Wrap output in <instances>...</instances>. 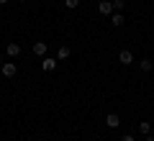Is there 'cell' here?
<instances>
[{
  "label": "cell",
  "instance_id": "cell-6",
  "mask_svg": "<svg viewBox=\"0 0 154 141\" xmlns=\"http://www.w3.org/2000/svg\"><path fill=\"white\" fill-rule=\"evenodd\" d=\"M33 54L36 57H46V41H33Z\"/></svg>",
  "mask_w": 154,
  "mask_h": 141
},
{
  "label": "cell",
  "instance_id": "cell-11",
  "mask_svg": "<svg viewBox=\"0 0 154 141\" xmlns=\"http://www.w3.org/2000/svg\"><path fill=\"white\" fill-rule=\"evenodd\" d=\"M139 67H141L144 72H152V59H141V62H139Z\"/></svg>",
  "mask_w": 154,
  "mask_h": 141
},
{
  "label": "cell",
  "instance_id": "cell-13",
  "mask_svg": "<svg viewBox=\"0 0 154 141\" xmlns=\"http://www.w3.org/2000/svg\"><path fill=\"white\" fill-rule=\"evenodd\" d=\"M64 5L67 8H77V5H80V0H64Z\"/></svg>",
  "mask_w": 154,
  "mask_h": 141
},
{
  "label": "cell",
  "instance_id": "cell-15",
  "mask_svg": "<svg viewBox=\"0 0 154 141\" xmlns=\"http://www.w3.org/2000/svg\"><path fill=\"white\" fill-rule=\"evenodd\" d=\"M144 141H154V136H152V133H146V139H144Z\"/></svg>",
  "mask_w": 154,
  "mask_h": 141
},
{
  "label": "cell",
  "instance_id": "cell-17",
  "mask_svg": "<svg viewBox=\"0 0 154 141\" xmlns=\"http://www.w3.org/2000/svg\"><path fill=\"white\" fill-rule=\"evenodd\" d=\"M0 64H3V54H0Z\"/></svg>",
  "mask_w": 154,
  "mask_h": 141
},
{
  "label": "cell",
  "instance_id": "cell-14",
  "mask_svg": "<svg viewBox=\"0 0 154 141\" xmlns=\"http://www.w3.org/2000/svg\"><path fill=\"white\" fill-rule=\"evenodd\" d=\"M121 141H136V139H134L131 133H126V136H121Z\"/></svg>",
  "mask_w": 154,
  "mask_h": 141
},
{
  "label": "cell",
  "instance_id": "cell-8",
  "mask_svg": "<svg viewBox=\"0 0 154 141\" xmlns=\"http://www.w3.org/2000/svg\"><path fill=\"white\" fill-rule=\"evenodd\" d=\"M110 23H113V26H116V28H121V26H123V23H126V18H123V16H121V13L116 11V13H113V16H110Z\"/></svg>",
  "mask_w": 154,
  "mask_h": 141
},
{
  "label": "cell",
  "instance_id": "cell-16",
  "mask_svg": "<svg viewBox=\"0 0 154 141\" xmlns=\"http://www.w3.org/2000/svg\"><path fill=\"white\" fill-rule=\"evenodd\" d=\"M5 3H11V0H0V5H5Z\"/></svg>",
  "mask_w": 154,
  "mask_h": 141
},
{
  "label": "cell",
  "instance_id": "cell-4",
  "mask_svg": "<svg viewBox=\"0 0 154 141\" xmlns=\"http://www.w3.org/2000/svg\"><path fill=\"white\" fill-rule=\"evenodd\" d=\"M5 54H8V57H13V59H16V57H21V44L11 41V44L5 46Z\"/></svg>",
  "mask_w": 154,
  "mask_h": 141
},
{
  "label": "cell",
  "instance_id": "cell-12",
  "mask_svg": "<svg viewBox=\"0 0 154 141\" xmlns=\"http://www.w3.org/2000/svg\"><path fill=\"white\" fill-rule=\"evenodd\" d=\"M123 5H126V0H113V11L121 13V11H123Z\"/></svg>",
  "mask_w": 154,
  "mask_h": 141
},
{
  "label": "cell",
  "instance_id": "cell-18",
  "mask_svg": "<svg viewBox=\"0 0 154 141\" xmlns=\"http://www.w3.org/2000/svg\"><path fill=\"white\" fill-rule=\"evenodd\" d=\"M16 3H26V0H16Z\"/></svg>",
  "mask_w": 154,
  "mask_h": 141
},
{
  "label": "cell",
  "instance_id": "cell-5",
  "mask_svg": "<svg viewBox=\"0 0 154 141\" xmlns=\"http://www.w3.org/2000/svg\"><path fill=\"white\" fill-rule=\"evenodd\" d=\"M105 126H108V128H118V126H121L118 113H108V115H105Z\"/></svg>",
  "mask_w": 154,
  "mask_h": 141
},
{
  "label": "cell",
  "instance_id": "cell-2",
  "mask_svg": "<svg viewBox=\"0 0 154 141\" xmlns=\"http://www.w3.org/2000/svg\"><path fill=\"white\" fill-rule=\"evenodd\" d=\"M0 72H3V77H16L18 67H16V62H3V67H0Z\"/></svg>",
  "mask_w": 154,
  "mask_h": 141
},
{
  "label": "cell",
  "instance_id": "cell-10",
  "mask_svg": "<svg viewBox=\"0 0 154 141\" xmlns=\"http://www.w3.org/2000/svg\"><path fill=\"white\" fill-rule=\"evenodd\" d=\"M139 131H141L144 136H146V133H152V123H149V121H144V123H139Z\"/></svg>",
  "mask_w": 154,
  "mask_h": 141
},
{
  "label": "cell",
  "instance_id": "cell-9",
  "mask_svg": "<svg viewBox=\"0 0 154 141\" xmlns=\"http://www.w3.org/2000/svg\"><path fill=\"white\" fill-rule=\"evenodd\" d=\"M69 57V46H59L57 49V59H67Z\"/></svg>",
  "mask_w": 154,
  "mask_h": 141
},
{
  "label": "cell",
  "instance_id": "cell-1",
  "mask_svg": "<svg viewBox=\"0 0 154 141\" xmlns=\"http://www.w3.org/2000/svg\"><path fill=\"white\" fill-rule=\"evenodd\" d=\"M98 13H100V16H113V0H100V3H98Z\"/></svg>",
  "mask_w": 154,
  "mask_h": 141
},
{
  "label": "cell",
  "instance_id": "cell-3",
  "mask_svg": "<svg viewBox=\"0 0 154 141\" xmlns=\"http://www.w3.org/2000/svg\"><path fill=\"white\" fill-rule=\"evenodd\" d=\"M118 62H121L123 67L134 64V54H131V51H128V49H121V51H118Z\"/></svg>",
  "mask_w": 154,
  "mask_h": 141
},
{
  "label": "cell",
  "instance_id": "cell-7",
  "mask_svg": "<svg viewBox=\"0 0 154 141\" xmlns=\"http://www.w3.org/2000/svg\"><path fill=\"white\" fill-rule=\"evenodd\" d=\"M41 67H44L46 72H54V69H57V59H54V57H44V62H41Z\"/></svg>",
  "mask_w": 154,
  "mask_h": 141
}]
</instances>
